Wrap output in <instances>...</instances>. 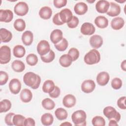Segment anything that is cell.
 Wrapping results in <instances>:
<instances>
[{
    "mask_svg": "<svg viewBox=\"0 0 126 126\" xmlns=\"http://www.w3.org/2000/svg\"><path fill=\"white\" fill-rule=\"evenodd\" d=\"M54 6L58 8H62L66 5L67 3L66 0H54L53 1Z\"/></svg>",
    "mask_w": 126,
    "mask_h": 126,
    "instance_id": "obj_45",
    "label": "cell"
},
{
    "mask_svg": "<svg viewBox=\"0 0 126 126\" xmlns=\"http://www.w3.org/2000/svg\"><path fill=\"white\" fill-rule=\"evenodd\" d=\"M79 21L78 18L75 16H73L71 20L67 23V26L70 29H74L77 27L79 24Z\"/></svg>",
    "mask_w": 126,
    "mask_h": 126,
    "instance_id": "obj_42",
    "label": "cell"
},
{
    "mask_svg": "<svg viewBox=\"0 0 126 126\" xmlns=\"http://www.w3.org/2000/svg\"><path fill=\"white\" fill-rule=\"evenodd\" d=\"M35 125L34 120L32 118H28L26 119L24 122L25 126H34Z\"/></svg>",
    "mask_w": 126,
    "mask_h": 126,
    "instance_id": "obj_49",
    "label": "cell"
},
{
    "mask_svg": "<svg viewBox=\"0 0 126 126\" xmlns=\"http://www.w3.org/2000/svg\"><path fill=\"white\" fill-rule=\"evenodd\" d=\"M14 56L18 58L23 57L26 54V50L24 46L21 45H16L13 50Z\"/></svg>",
    "mask_w": 126,
    "mask_h": 126,
    "instance_id": "obj_28",
    "label": "cell"
},
{
    "mask_svg": "<svg viewBox=\"0 0 126 126\" xmlns=\"http://www.w3.org/2000/svg\"><path fill=\"white\" fill-rule=\"evenodd\" d=\"M74 10L76 14L78 15H83L88 11V5L83 2H78L75 5Z\"/></svg>",
    "mask_w": 126,
    "mask_h": 126,
    "instance_id": "obj_21",
    "label": "cell"
},
{
    "mask_svg": "<svg viewBox=\"0 0 126 126\" xmlns=\"http://www.w3.org/2000/svg\"><path fill=\"white\" fill-rule=\"evenodd\" d=\"M121 68L125 71H126V60H124L123 62H122L121 63Z\"/></svg>",
    "mask_w": 126,
    "mask_h": 126,
    "instance_id": "obj_51",
    "label": "cell"
},
{
    "mask_svg": "<svg viewBox=\"0 0 126 126\" xmlns=\"http://www.w3.org/2000/svg\"><path fill=\"white\" fill-rule=\"evenodd\" d=\"M11 59V50L6 45L2 46L0 49V63L6 64Z\"/></svg>",
    "mask_w": 126,
    "mask_h": 126,
    "instance_id": "obj_5",
    "label": "cell"
},
{
    "mask_svg": "<svg viewBox=\"0 0 126 126\" xmlns=\"http://www.w3.org/2000/svg\"><path fill=\"white\" fill-rule=\"evenodd\" d=\"M59 17L63 24L69 22L73 17L71 11L68 8H64L59 12Z\"/></svg>",
    "mask_w": 126,
    "mask_h": 126,
    "instance_id": "obj_11",
    "label": "cell"
},
{
    "mask_svg": "<svg viewBox=\"0 0 126 126\" xmlns=\"http://www.w3.org/2000/svg\"><path fill=\"white\" fill-rule=\"evenodd\" d=\"M87 115L82 110H79L73 113L71 116L72 122L76 126H84L86 125Z\"/></svg>",
    "mask_w": 126,
    "mask_h": 126,
    "instance_id": "obj_2",
    "label": "cell"
},
{
    "mask_svg": "<svg viewBox=\"0 0 126 126\" xmlns=\"http://www.w3.org/2000/svg\"><path fill=\"white\" fill-rule=\"evenodd\" d=\"M125 25V21L122 17H117L113 18L111 22V26L113 29L119 30L121 29Z\"/></svg>",
    "mask_w": 126,
    "mask_h": 126,
    "instance_id": "obj_19",
    "label": "cell"
},
{
    "mask_svg": "<svg viewBox=\"0 0 126 126\" xmlns=\"http://www.w3.org/2000/svg\"><path fill=\"white\" fill-rule=\"evenodd\" d=\"M68 54L71 57L72 61L77 60L79 57V52L78 49L75 48H70L68 52Z\"/></svg>",
    "mask_w": 126,
    "mask_h": 126,
    "instance_id": "obj_41",
    "label": "cell"
},
{
    "mask_svg": "<svg viewBox=\"0 0 126 126\" xmlns=\"http://www.w3.org/2000/svg\"><path fill=\"white\" fill-rule=\"evenodd\" d=\"M95 88V84L92 80H86L81 84V90L85 93H90L93 92Z\"/></svg>",
    "mask_w": 126,
    "mask_h": 126,
    "instance_id": "obj_8",
    "label": "cell"
},
{
    "mask_svg": "<svg viewBox=\"0 0 126 126\" xmlns=\"http://www.w3.org/2000/svg\"><path fill=\"white\" fill-rule=\"evenodd\" d=\"M27 63L31 66H34L38 62V57L34 54H30L26 57Z\"/></svg>",
    "mask_w": 126,
    "mask_h": 126,
    "instance_id": "obj_38",
    "label": "cell"
},
{
    "mask_svg": "<svg viewBox=\"0 0 126 126\" xmlns=\"http://www.w3.org/2000/svg\"><path fill=\"white\" fill-rule=\"evenodd\" d=\"M122 81L119 78H114L111 81V87L115 90H118L122 86Z\"/></svg>",
    "mask_w": 126,
    "mask_h": 126,
    "instance_id": "obj_40",
    "label": "cell"
},
{
    "mask_svg": "<svg viewBox=\"0 0 126 126\" xmlns=\"http://www.w3.org/2000/svg\"><path fill=\"white\" fill-rule=\"evenodd\" d=\"M68 45V41L64 38H63L59 43L54 44V46L57 50L61 52L65 51L67 49Z\"/></svg>",
    "mask_w": 126,
    "mask_h": 126,
    "instance_id": "obj_35",
    "label": "cell"
},
{
    "mask_svg": "<svg viewBox=\"0 0 126 126\" xmlns=\"http://www.w3.org/2000/svg\"><path fill=\"white\" fill-rule=\"evenodd\" d=\"M50 51V46L47 41L42 40L38 43L37 46V51L40 56L46 55Z\"/></svg>",
    "mask_w": 126,
    "mask_h": 126,
    "instance_id": "obj_7",
    "label": "cell"
},
{
    "mask_svg": "<svg viewBox=\"0 0 126 126\" xmlns=\"http://www.w3.org/2000/svg\"><path fill=\"white\" fill-rule=\"evenodd\" d=\"M109 126H118V124L117 122L114 120H110L109 123Z\"/></svg>",
    "mask_w": 126,
    "mask_h": 126,
    "instance_id": "obj_50",
    "label": "cell"
},
{
    "mask_svg": "<svg viewBox=\"0 0 126 126\" xmlns=\"http://www.w3.org/2000/svg\"><path fill=\"white\" fill-rule=\"evenodd\" d=\"M52 14V9L49 6H43L40 8L39 11V15L44 20H47L51 18Z\"/></svg>",
    "mask_w": 126,
    "mask_h": 126,
    "instance_id": "obj_23",
    "label": "cell"
},
{
    "mask_svg": "<svg viewBox=\"0 0 126 126\" xmlns=\"http://www.w3.org/2000/svg\"><path fill=\"white\" fill-rule=\"evenodd\" d=\"M110 3L105 0H98L95 4V8L96 11L100 13H106L109 8Z\"/></svg>",
    "mask_w": 126,
    "mask_h": 126,
    "instance_id": "obj_13",
    "label": "cell"
},
{
    "mask_svg": "<svg viewBox=\"0 0 126 126\" xmlns=\"http://www.w3.org/2000/svg\"><path fill=\"white\" fill-rule=\"evenodd\" d=\"M23 81L28 86L33 89H37L41 83V78L38 75L32 72H28L25 74Z\"/></svg>",
    "mask_w": 126,
    "mask_h": 126,
    "instance_id": "obj_1",
    "label": "cell"
},
{
    "mask_svg": "<svg viewBox=\"0 0 126 126\" xmlns=\"http://www.w3.org/2000/svg\"><path fill=\"white\" fill-rule=\"evenodd\" d=\"M56 118L59 120H63L67 118L68 114L65 109L63 108H58L55 111Z\"/></svg>",
    "mask_w": 126,
    "mask_h": 126,
    "instance_id": "obj_31",
    "label": "cell"
},
{
    "mask_svg": "<svg viewBox=\"0 0 126 126\" xmlns=\"http://www.w3.org/2000/svg\"><path fill=\"white\" fill-rule=\"evenodd\" d=\"M55 57V54L53 51L50 50L49 52L44 56H40L41 60L46 63H49L52 62Z\"/></svg>",
    "mask_w": 126,
    "mask_h": 126,
    "instance_id": "obj_37",
    "label": "cell"
},
{
    "mask_svg": "<svg viewBox=\"0 0 126 126\" xmlns=\"http://www.w3.org/2000/svg\"><path fill=\"white\" fill-rule=\"evenodd\" d=\"M14 27L16 30L19 32L23 31L26 28V23L22 19H17L14 23Z\"/></svg>",
    "mask_w": 126,
    "mask_h": 126,
    "instance_id": "obj_34",
    "label": "cell"
},
{
    "mask_svg": "<svg viewBox=\"0 0 126 126\" xmlns=\"http://www.w3.org/2000/svg\"><path fill=\"white\" fill-rule=\"evenodd\" d=\"M75 97L71 94H68L65 95L63 99V103L64 106L67 108H71L76 104Z\"/></svg>",
    "mask_w": 126,
    "mask_h": 126,
    "instance_id": "obj_18",
    "label": "cell"
},
{
    "mask_svg": "<svg viewBox=\"0 0 126 126\" xmlns=\"http://www.w3.org/2000/svg\"><path fill=\"white\" fill-rule=\"evenodd\" d=\"M25 117L20 114H16L14 116L13 118V123L14 125L16 126H24V122Z\"/></svg>",
    "mask_w": 126,
    "mask_h": 126,
    "instance_id": "obj_36",
    "label": "cell"
},
{
    "mask_svg": "<svg viewBox=\"0 0 126 126\" xmlns=\"http://www.w3.org/2000/svg\"><path fill=\"white\" fill-rule=\"evenodd\" d=\"M104 115L108 118L109 120H114L117 123L121 119V114L117 112L115 108L112 106H107L105 107L103 111Z\"/></svg>",
    "mask_w": 126,
    "mask_h": 126,
    "instance_id": "obj_4",
    "label": "cell"
},
{
    "mask_svg": "<svg viewBox=\"0 0 126 126\" xmlns=\"http://www.w3.org/2000/svg\"><path fill=\"white\" fill-rule=\"evenodd\" d=\"M72 59L68 54H63L59 59L60 64L63 67H69L72 63Z\"/></svg>",
    "mask_w": 126,
    "mask_h": 126,
    "instance_id": "obj_26",
    "label": "cell"
},
{
    "mask_svg": "<svg viewBox=\"0 0 126 126\" xmlns=\"http://www.w3.org/2000/svg\"><path fill=\"white\" fill-rule=\"evenodd\" d=\"M14 11L15 14L18 16H25L27 14L29 11L28 5L25 2L20 1L15 5Z\"/></svg>",
    "mask_w": 126,
    "mask_h": 126,
    "instance_id": "obj_6",
    "label": "cell"
},
{
    "mask_svg": "<svg viewBox=\"0 0 126 126\" xmlns=\"http://www.w3.org/2000/svg\"><path fill=\"white\" fill-rule=\"evenodd\" d=\"M11 107V103L10 100L4 99L0 102V112H6Z\"/></svg>",
    "mask_w": 126,
    "mask_h": 126,
    "instance_id": "obj_33",
    "label": "cell"
},
{
    "mask_svg": "<svg viewBox=\"0 0 126 126\" xmlns=\"http://www.w3.org/2000/svg\"><path fill=\"white\" fill-rule=\"evenodd\" d=\"M53 22L54 24L60 26V25H62L63 24V23L62 22V21L61 20L60 17H59V13H56L53 17Z\"/></svg>",
    "mask_w": 126,
    "mask_h": 126,
    "instance_id": "obj_48",
    "label": "cell"
},
{
    "mask_svg": "<svg viewBox=\"0 0 126 126\" xmlns=\"http://www.w3.org/2000/svg\"><path fill=\"white\" fill-rule=\"evenodd\" d=\"M92 123L94 126H104L105 125V121L104 119L99 116H96L92 119Z\"/></svg>",
    "mask_w": 126,
    "mask_h": 126,
    "instance_id": "obj_39",
    "label": "cell"
},
{
    "mask_svg": "<svg viewBox=\"0 0 126 126\" xmlns=\"http://www.w3.org/2000/svg\"><path fill=\"white\" fill-rule=\"evenodd\" d=\"M9 88L12 94H18L21 89V83L18 79L13 78L9 83Z\"/></svg>",
    "mask_w": 126,
    "mask_h": 126,
    "instance_id": "obj_10",
    "label": "cell"
},
{
    "mask_svg": "<svg viewBox=\"0 0 126 126\" xmlns=\"http://www.w3.org/2000/svg\"><path fill=\"white\" fill-rule=\"evenodd\" d=\"M15 114L14 113H9L7 114L4 118V121L6 125L8 126H13L14 124L13 123V118Z\"/></svg>",
    "mask_w": 126,
    "mask_h": 126,
    "instance_id": "obj_44",
    "label": "cell"
},
{
    "mask_svg": "<svg viewBox=\"0 0 126 126\" xmlns=\"http://www.w3.org/2000/svg\"><path fill=\"white\" fill-rule=\"evenodd\" d=\"M53 116L49 113H46L41 116V122L44 126H50L53 124Z\"/></svg>",
    "mask_w": 126,
    "mask_h": 126,
    "instance_id": "obj_29",
    "label": "cell"
},
{
    "mask_svg": "<svg viewBox=\"0 0 126 126\" xmlns=\"http://www.w3.org/2000/svg\"><path fill=\"white\" fill-rule=\"evenodd\" d=\"M100 60L99 52L96 49H93L87 53L84 56V61L86 63L92 65L98 63Z\"/></svg>",
    "mask_w": 126,
    "mask_h": 126,
    "instance_id": "obj_3",
    "label": "cell"
},
{
    "mask_svg": "<svg viewBox=\"0 0 126 126\" xmlns=\"http://www.w3.org/2000/svg\"><path fill=\"white\" fill-rule=\"evenodd\" d=\"M126 98V96H122L117 100V105L120 108L123 110H125L126 109V106L125 104Z\"/></svg>",
    "mask_w": 126,
    "mask_h": 126,
    "instance_id": "obj_47",
    "label": "cell"
},
{
    "mask_svg": "<svg viewBox=\"0 0 126 126\" xmlns=\"http://www.w3.org/2000/svg\"><path fill=\"white\" fill-rule=\"evenodd\" d=\"M110 76L109 74L105 71L99 73L96 76V81L100 86H103L106 85L109 82Z\"/></svg>",
    "mask_w": 126,
    "mask_h": 126,
    "instance_id": "obj_15",
    "label": "cell"
},
{
    "mask_svg": "<svg viewBox=\"0 0 126 126\" xmlns=\"http://www.w3.org/2000/svg\"><path fill=\"white\" fill-rule=\"evenodd\" d=\"M8 80V75L6 72L0 71V85H3L5 84Z\"/></svg>",
    "mask_w": 126,
    "mask_h": 126,
    "instance_id": "obj_43",
    "label": "cell"
},
{
    "mask_svg": "<svg viewBox=\"0 0 126 126\" xmlns=\"http://www.w3.org/2000/svg\"><path fill=\"white\" fill-rule=\"evenodd\" d=\"M13 18V13L9 9L0 10V21L9 23Z\"/></svg>",
    "mask_w": 126,
    "mask_h": 126,
    "instance_id": "obj_12",
    "label": "cell"
},
{
    "mask_svg": "<svg viewBox=\"0 0 126 126\" xmlns=\"http://www.w3.org/2000/svg\"><path fill=\"white\" fill-rule=\"evenodd\" d=\"M20 99L25 103H28L31 101L32 98V92L28 89H23L20 93Z\"/></svg>",
    "mask_w": 126,
    "mask_h": 126,
    "instance_id": "obj_25",
    "label": "cell"
},
{
    "mask_svg": "<svg viewBox=\"0 0 126 126\" xmlns=\"http://www.w3.org/2000/svg\"><path fill=\"white\" fill-rule=\"evenodd\" d=\"M33 35L30 31H26L24 32L22 35V40L23 43L26 46H29L32 43Z\"/></svg>",
    "mask_w": 126,
    "mask_h": 126,
    "instance_id": "obj_22",
    "label": "cell"
},
{
    "mask_svg": "<svg viewBox=\"0 0 126 126\" xmlns=\"http://www.w3.org/2000/svg\"><path fill=\"white\" fill-rule=\"evenodd\" d=\"M50 38L52 42L54 44L59 43L63 38L62 31L59 29L53 30L51 33Z\"/></svg>",
    "mask_w": 126,
    "mask_h": 126,
    "instance_id": "obj_17",
    "label": "cell"
},
{
    "mask_svg": "<svg viewBox=\"0 0 126 126\" xmlns=\"http://www.w3.org/2000/svg\"><path fill=\"white\" fill-rule=\"evenodd\" d=\"M61 93L60 89L57 86H55L54 90L49 94V96L52 98H57L59 96Z\"/></svg>",
    "mask_w": 126,
    "mask_h": 126,
    "instance_id": "obj_46",
    "label": "cell"
},
{
    "mask_svg": "<svg viewBox=\"0 0 126 126\" xmlns=\"http://www.w3.org/2000/svg\"><path fill=\"white\" fill-rule=\"evenodd\" d=\"M94 23L99 28L104 29L108 25V20L103 16H98L95 18Z\"/></svg>",
    "mask_w": 126,
    "mask_h": 126,
    "instance_id": "obj_24",
    "label": "cell"
},
{
    "mask_svg": "<svg viewBox=\"0 0 126 126\" xmlns=\"http://www.w3.org/2000/svg\"><path fill=\"white\" fill-rule=\"evenodd\" d=\"M109 10L106 12L107 14L111 17H115L120 14L121 12V7L116 3L111 2Z\"/></svg>",
    "mask_w": 126,
    "mask_h": 126,
    "instance_id": "obj_16",
    "label": "cell"
},
{
    "mask_svg": "<svg viewBox=\"0 0 126 126\" xmlns=\"http://www.w3.org/2000/svg\"><path fill=\"white\" fill-rule=\"evenodd\" d=\"M55 84L54 82L51 80H46L42 86V90L45 93H50L55 88Z\"/></svg>",
    "mask_w": 126,
    "mask_h": 126,
    "instance_id": "obj_30",
    "label": "cell"
},
{
    "mask_svg": "<svg viewBox=\"0 0 126 126\" xmlns=\"http://www.w3.org/2000/svg\"><path fill=\"white\" fill-rule=\"evenodd\" d=\"M43 107L48 110H52L55 106V103L54 101L49 98H46L42 100L41 102Z\"/></svg>",
    "mask_w": 126,
    "mask_h": 126,
    "instance_id": "obj_32",
    "label": "cell"
},
{
    "mask_svg": "<svg viewBox=\"0 0 126 126\" xmlns=\"http://www.w3.org/2000/svg\"><path fill=\"white\" fill-rule=\"evenodd\" d=\"M95 29L94 26L91 23L85 22L83 23L80 29L81 32L84 34L86 35H92L95 32Z\"/></svg>",
    "mask_w": 126,
    "mask_h": 126,
    "instance_id": "obj_9",
    "label": "cell"
},
{
    "mask_svg": "<svg viewBox=\"0 0 126 126\" xmlns=\"http://www.w3.org/2000/svg\"><path fill=\"white\" fill-rule=\"evenodd\" d=\"M13 70L17 72H21L25 69V65L24 63L20 60L14 61L11 64Z\"/></svg>",
    "mask_w": 126,
    "mask_h": 126,
    "instance_id": "obj_27",
    "label": "cell"
},
{
    "mask_svg": "<svg viewBox=\"0 0 126 126\" xmlns=\"http://www.w3.org/2000/svg\"><path fill=\"white\" fill-rule=\"evenodd\" d=\"M0 37L1 42H8L11 40L12 34V33L7 29L1 28L0 29Z\"/></svg>",
    "mask_w": 126,
    "mask_h": 126,
    "instance_id": "obj_20",
    "label": "cell"
},
{
    "mask_svg": "<svg viewBox=\"0 0 126 126\" xmlns=\"http://www.w3.org/2000/svg\"><path fill=\"white\" fill-rule=\"evenodd\" d=\"M89 41L91 46L95 49L100 48L103 44V39L102 37L98 34L92 35L90 38Z\"/></svg>",
    "mask_w": 126,
    "mask_h": 126,
    "instance_id": "obj_14",
    "label": "cell"
},
{
    "mask_svg": "<svg viewBox=\"0 0 126 126\" xmlns=\"http://www.w3.org/2000/svg\"><path fill=\"white\" fill-rule=\"evenodd\" d=\"M61 126H72V124L68 122H65L63 123H62L61 124Z\"/></svg>",
    "mask_w": 126,
    "mask_h": 126,
    "instance_id": "obj_52",
    "label": "cell"
}]
</instances>
